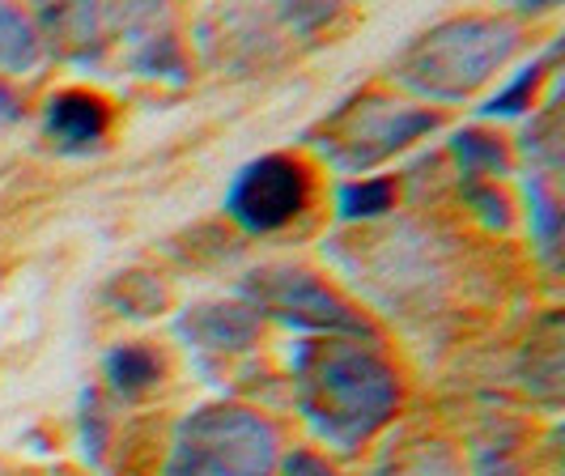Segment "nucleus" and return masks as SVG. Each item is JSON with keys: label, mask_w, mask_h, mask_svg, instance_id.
<instances>
[{"label": "nucleus", "mask_w": 565, "mask_h": 476, "mask_svg": "<svg viewBox=\"0 0 565 476\" xmlns=\"http://www.w3.org/2000/svg\"><path fill=\"white\" fill-rule=\"evenodd\" d=\"M294 388L315 430L344 451L370 438L399 404V379L383 353L337 337L294 349Z\"/></svg>", "instance_id": "1"}, {"label": "nucleus", "mask_w": 565, "mask_h": 476, "mask_svg": "<svg viewBox=\"0 0 565 476\" xmlns=\"http://www.w3.org/2000/svg\"><path fill=\"white\" fill-rule=\"evenodd\" d=\"M519 47V30L498 18H459L447 22L404 60V82L434 98H459L481 85Z\"/></svg>", "instance_id": "2"}, {"label": "nucleus", "mask_w": 565, "mask_h": 476, "mask_svg": "<svg viewBox=\"0 0 565 476\" xmlns=\"http://www.w3.org/2000/svg\"><path fill=\"white\" fill-rule=\"evenodd\" d=\"M277 434L252 409H200L179 425L167 476H264Z\"/></svg>", "instance_id": "3"}, {"label": "nucleus", "mask_w": 565, "mask_h": 476, "mask_svg": "<svg viewBox=\"0 0 565 476\" xmlns=\"http://www.w3.org/2000/svg\"><path fill=\"white\" fill-rule=\"evenodd\" d=\"M315 197V179L294 154H264L234 174L226 192V218L247 234H277L298 222Z\"/></svg>", "instance_id": "4"}, {"label": "nucleus", "mask_w": 565, "mask_h": 476, "mask_svg": "<svg viewBox=\"0 0 565 476\" xmlns=\"http://www.w3.org/2000/svg\"><path fill=\"white\" fill-rule=\"evenodd\" d=\"M438 128V115L422 112V107H404V103H387V98H366V103H353L349 112H340L328 124V158L344 170H362L383 162L387 154H396L404 145L434 133Z\"/></svg>", "instance_id": "5"}, {"label": "nucleus", "mask_w": 565, "mask_h": 476, "mask_svg": "<svg viewBox=\"0 0 565 476\" xmlns=\"http://www.w3.org/2000/svg\"><path fill=\"white\" fill-rule=\"evenodd\" d=\"M247 294L255 303V315L268 310L294 328L311 332H349V337H374L366 319L340 298L328 281H319L307 268H264L247 281Z\"/></svg>", "instance_id": "6"}, {"label": "nucleus", "mask_w": 565, "mask_h": 476, "mask_svg": "<svg viewBox=\"0 0 565 476\" xmlns=\"http://www.w3.org/2000/svg\"><path fill=\"white\" fill-rule=\"evenodd\" d=\"M43 133L56 154H89L111 133V103L94 89H60L43 107Z\"/></svg>", "instance_id": "7"}, {"label": "nucleus", "mask_w": 565, "mask_h": 476, "mask_svg": "<svg viewBox=\"0 0 565 476\" xmlns=\"http://www.w3.org/2000/svg\"><path fill=\"white\" fill-rule=\"evenodd\" d=\"M179 337L196 349H247L259 337V315L252 307L234 303H213V307H192L179 319Z\"/></svg>", "instance_id": "8"}, {"label": "nucleus", "mask_w": 565, "mask_h": 476, "mask_svg": "<svg viewBox=\"0 0 565 476\" xmlns=\"http://www.w3.org/2000/svg\"><path fill=\"white\" fill-rule=\"evenodd\" d=\"M103 374H107V383H111L115 395L137 400V395L153 392V388L162 383L167 366H162V358H158L149 345H119V349L107 353Z\"/></svg>", "instance_id": "9"}, {"label": "nucleus", "mask_w": 565, "mask_h": 476, "mask_svg": "<svg viewBox=\"0 0 565 476\" xmlns=\"http://www.w3.org/2000/svg\"><path fill=\"white\" fill-rule=\"evenodd\" d=\"M396 209V179H353V183H340L337 192V213L344 222H366V218H383Z\"/></svg>", "instance_id": "10"}, {"label": "nucleus", "mask_w": 565, "mask_h": 476, "mask_svg": "<svg viewBox=\"0 0 565 476\" xmlns=\"http://www.w3.org/2000/svg\"><path fill=\"white\" fill-rule=\"evenodd\" d=\"M451 149H455V158H459V170H463L468 179H493V174H507L510 170V154L498 137L459 133Z\"/></svg>", "instance_id": "11"}, {"label": "nucleus", "mask_w": 565, "mask_h": 476, "mask_svg": "<svg viewBox=\"0 0 565 476\" xmlns=\"http://www.w3.org/2000/svg\"><path fill=\"white\" fill-rule=\"evenodd\" d=\"M34 60H39V34L30 30V22L18 9L0 4V68L26 73Z\"/></svg>", "instance_id": "12"}, {"label": "nucleus", "mask_w": 565, "mask_h": 476, "mask_svg": "<svg viewBox=\"0 0 565 476\" xmlns=\"http://www.w3.org/2000/svg\"><path fill=\"white\" fill-rule=\"evenodd\" d=\"M527 218H532V234H536V247L544 255L557 252V239H562V209H557V200L548 192V183L544 179H527Z\"/></svg>", "instance_id": "13"}, {"label": "nucleus", "mask_w": 565, "mask_h": 476, "mask_svg": "<svg viewBox=\"0 0 565 476\" xmlns=\"http://www.w3.org/2000/svg\"><path fill=\"white\" fill-rule=\"evenodd\" d=\"M111 294H119L115 303L124 315H153V310L167 303V294H162V285L153 277H145V273H128V277H115Z\"/></svg>", "instance_id": "14"}, {"label": "nucleus", "mask_w": 565, "mask_h": 476, "mask_svg": "<svg viewBox=\"0 0 565 476\" xmlns=\"http://www.w3.org/2000/svg\"><path fill=\"white\" fill-rule=\"evenodd\" d=\"M540 77H544V60H536V64H527L514 82L502 89V94H493L489 103H484L481 112L484 115H519V112H527L532 107V98H536V85Z\"/></svg>", "instance_id": "15"}, {"label": "nucleus", "mask_w": 565, "mask_h": 476, "mask_svg": "<svg viewBox=\"0 0 565 476\" xmlns=\"http://www.w3.org/2000/svg\"><path fill=\"white\" fill-rule=\"evenodd\" d=\"M137 68L149 73V77H158L162 68H170L174 77H183V56H179V43L162 34V39H149L145 43V52H137Z\"/></svg>", "instance_id": "16"}, {"label": "nucleus", "mask_w": 565, "mask_h": 476, "mask_svg": "<svg viewBox=\"0 0 565 476\" xmlns=\"http://www.w3.org/2000/svg\"><path fill=\"white\" fill-rule=\"evenodd\" d=\"M468 200H472V204H481V213L489 218V222L507 225V200L498 197V188H493V183H472V188H468Z\"/></svg>", "instance_id": "17"}, {"label": "nucleus", "mask_w": 565, "mask_h": 476, "mask_svg": "<svg viewBox=\"0 0 565 476\" xmlns=\"http://www.w3.org/2000/svg\"><path fill=\"white\" fill-rule=\"evenodd\" d=\"M285 476H337V473L328 468L323 455H315V451H294V455L285 459Z\"/></svg>", "instance_id": "18"}, {"label": "nucleus", "mask_w": 565, "mask_h": 476, "mask_svg": "<svg viewBox=\"0 0 565 476\" xmlns=\"http://www.w3.org/2000/svg\"><path fill=\"white\" fill-rule=\"evenodd\" d=\"M0 119H22V98L13 94V85L0 77Z\"/></svg>", "instance_id": "19"}]
</instances>
